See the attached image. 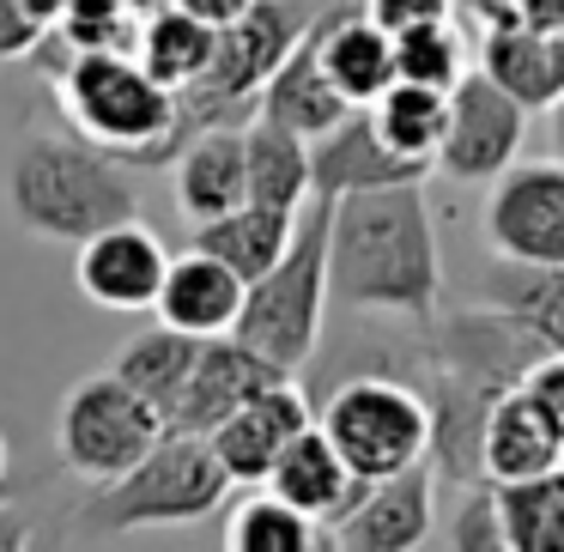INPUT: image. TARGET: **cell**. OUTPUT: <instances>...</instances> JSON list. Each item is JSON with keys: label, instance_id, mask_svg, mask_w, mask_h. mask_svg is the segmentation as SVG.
<instances>
[{"label": "cell", "instance_id": "1", "mask_svg": "<svg viewBox=\"0 0 564 552\" xmlns=\"http://www.w3.org/2000/svg\"><path fill=\"white\" fill-rule=\"evenodd\" d=\"M419 334H425L419 389L431 401V467H437V486L467 491L474 479H486L479 437H486L491 401L516 389L546 346L498 304H462L449 316L419 322Z\"/></svg>", "mask_w": 564, "mask_h": 552}, {"label": "cell", "instance_id": "2", "mask_svg": "<svg viewBox=\"0 0 564 552\" xmlns=\"http://www.w3.org/2000/svg\"><path fill=\"white\" fill-rule=\"evenodd\" d=\"M328 297L340 310H358V316H437L443 256L425 207V183L358 188V195L334 201Z\"/></svg>", "mask_w": 564, "mask_h": 552}, {"label": "cell", "instance_id": "3", "mask_svg": "<svg viewBox=\"0 0 564 552\" xmlns=\"http://www.w3.org/2000/svg\"><path fill=\"white\" fill-rule=\"evenodd\" d=\"M7 213L19 231L50 243H86L140 213L128 159L86 134H25L7 159Z\"/></svg>", "mask_w": 564, "mask_h": 552}, {"label": "cell", "instance_id": "4", "mask_svg": "<svg viewBox=\"0 0 564 552\" xmlns=\"http://www.w3.org/2000/svg\"><path fill=\"white\" fill-rule=\"evenodd\" d=\"M237 479L225 474L219 450L200 431H164L128 474L98 479L91 498L67 510V534L79 540H122L140 528H183L213 516L231 498Z\"/></svg>", "mask_w": 564, "mask_h": 552}, {"label": "cell", "instance_id": "5", "mask_svg": "<svg viewBox=\"0 0 564 552\" xmlns=\"http://www.w3.org/2000/svg\"><path fill=\"white\" fill-rule=\"evenodd\" d=\"M328 237H334V201L310 195V207L297 213V231L285 243V256L268 273L249 280L243 316H237V340L256 346L261 358H273L280 370H304L322 346V316H328Z\"/></svg>", "mask_w": 564, "mask_h": 552}, {"label": "cell", "instance_id": "6", "mask_svg": "<svg viewBox=\"0 0 564 552\" xmlns=\"http://www.w3.org/2000/svg\"><path fill=\"white\" fill-rule=\"evenodd\" d=\"M55 104L86 140L122 152L128 164H152L176 122V91L152 79L134 50H74L55 67Z\"/></svg>", "mask_w": 564, "mask_h": 552}, {"label": "cell", "instance_id": "7", "mask_svg": "<svg viewBox=\"0 0 564 552\" xmlns=\"http://www.w3.org/2000/svg\"><path fill=\"white\" fill-rule=\"evenodd\" d=\"M316 425L334 437L358 479H382L431 462V401L401 377H352L322 401Z\"/></svg>", "mask_w": 564, "mask_h": 552}, {"label": "cell", "instance_id": "8", "mask_svg": "<svg viewBox=\"0 0 564 552\" xmlns=\"http://www.w3.org/2000/svg\"><path fill=\"white\" fill-rule=\"evenodd\" d=\"M171 431V419L134 389L116 370H98V377H79L67 389L62 413H55V450H62V467L79 479H116L152 450V443Z\"/></svg>", "mask_w": 564, "mask_h": 552}, {"label": "cell", "instance_id": "9", "mask_svg": "<svg viewBox=\"0 0 564 552\" xmlns=\"http://www.w3.org/2000/svg\"><path fill=\"white\" fill-rule=\"evenodd\" d=\"M528 134V110L491 74L467 67V79L449 91V128L437 147V171L449 183H498L516 164Z\"/></svg>", "mask_w": 564, "mask_h": 552}, {"label": "cell", "instance_id": "10", "mask_svg": "<svg viewBox=\"0 0 564 552\" xmlns=\"http://www.w3.org/2000/svg\"><path fill=\"white\" fill-rule=\"evenodd\" d=\"M431 528H437V467L419 462L365 479V491L322 528V540L340 552H413L431 540Z\"/></svg>", "mask_w": 564, "mask_h": 552}, {"label": "cell", "instance_id": "11", "mask_svg": "<svg viewBox=\"0 0 564 552\" xmlns=\"http://www.w3.org/2000/svg\"><path fill=\"white\" fill-rule=\"evenodd\" d=\"M486 243H491V256L564 268V159L510 164L491 183Z\"/></svg>", "mask_w": 564, "mask_h": 552}, {"label": "cell", "instance_id": "12", "mask_svg": "<svg viewBox=\"0 0 564 552\" xmlns=\"http://www.w3.org/2000/svg\"><path fill=\"white\" fill-rule=\"evenodd\" d=\"M171 273V249L147 231L140 219H122L110 231L86 237L74 256V285L86 304L98 310H122V316H140V310L159 304V285Z\"/></svg>", "mask_w": 564, "mask_h": 552}, {"label": "cell", "instance_id": "13", "mask_svg": "<svg viewBox=\"0 0 564 552\" xmlns=\"http://www.w3.org/2000/svg\"><path fill=\"white\" fill-rule=\"evenodd\" d=\"M304 425H316L304 389H297V382H273V389L249 394L231 419H219V425L207 431V443L219 450L225 474H231L237 486H261V479L273 474V462L285 455V443Z\"/></svg>", "mask_w": 564, "mask_h": 552}, {"label": "cell", "instance_id": "14", "mask_svg": "<svg viewBox=\"0 0 564 552\" xmlns=\"http://www.w3.org/2000/svg\"><path fill=\"white\" fill-rule=\"evenodd\" d=\"M273 382H292V370L261 358L237 334H213V340H200V358H195V377H188L183 401L171 407V431H200L207 437L219 419H231L249 394L273 389Z\"/></svg>", "mask_w": 564, "mask_h": 552}, {"label": "cell", "instance_id": "15", "mask_svg": "<svg viewBox=\"0 0 564 552\" xmlns=\"http://www.w3.org/2000/svg\"><path fill=\"white\" fill-rule=\"evenodd\" d=\"M310 159H316V195L340 201V195H358V188H394V183H425L437 164L431 159H406L394 152L389 140L377 134L370 110L358 104L352 116L328 128V134L310 140Z\"/></svg>", "mask_w": 564, "mask_h": 552}, {"label": "cell", "instance_id": "16", "mask_svg": "<svg viewBox=\"0 0 564 552\" xmlns=\"http://www.w3.org/2000/svg\"><path fill=\"white\" fill-rule=\"evenodd\" d=\"M243 297H249V280L231 268V261H219L213 249L188 243V256H171V273H164V285H159L152 316L171 322V328H183V334L213 340V334L237 328Z\"/></svg>", "mask_w": 564, "mask_h": 552}, {"label": "cell", "instance_id": "17", "mask_svg": "<svg viewBox=\"0 0 564 552\" xmlns=\"http://www.w3.org/2000/svg\"><path fill=\"white\" fill-rule=\"evenodd\" d=\"M316 50L328 79L346 91V104H377L394 86V31H382L365 13V0H334L316 25Z\"/></svg>", "mask_w": 564, "mask_h": 552}, {"label": "cell", "instance_id": "18", "mask_svg": "<svg viewBox=\"0 0 564 552\" xmlns=\"http://www.w3.org/2000/svg\"><path fill=\"white\" fill-rule=\"evenodd\" d=\"M249 201V147L243 122H213L176 152V207L188 219H219Z\"/></svg>", "mask_w": 564, "mask_h": 552}, {"label": "cell", "instance_id": "19", "mask_svg": "<svg viewBox=\"0 0 564 552\" xmlns=\"http://www.w3.org/2000/svg\"><path fill=\"white\" fill-rule=\"evenodd\" d=\"M479 455H486V479L510 486V479H534L546 467L564 462V437L546 419V407L528 394V382L503 389L486 413V437H479Z\"/></svg>", "mask_w": 564, "mask_h": 552}, {"label": "cell", "instance_id": "20", "mask_svg": "<svg viewBox=\"0 0 564 552\" xmlns=\"http://www.w3.org/2000/svg\"><path fill=\"white\" fill-rule=\"evenodd\" d=\"M268 491H280L285 504H297V510H310L322 528L334 522V516L346 510V504L365 491V479L346 467V455L334 450V437L322 425H304L292 443H285V455L273 462V474L261 479Z\"/></svg>", "mask_w": 564, "mask_h": 552}, {"label": "cell", "instance_id": "21", "mask_svg": "<svg viewBox=\"0 0 564 552\" xmlns=\"http://www.w3.org/2000/svg\"><path fill=\"white\" fill-rule=\"evenodd\" d=\"M322 25V19H316ZM358 104H346V91L328 79V67H322V50H316V31H310L304 43H297L292 55H285L280 67H273V79L261 86L256 98V116H273V122L297 128V134H328L340 116H352Z\"/></svg>", "mask_w": 564, "mask_h": 552}, {"label": "cell", "instance_id": "22", "mask_svg": "<svg viewBox=\"0 0 564 552\" xmlns=\"http://www.w3.org/2000/svg\"><path fill=\"white\" fill-rule=\"evenodd\" d=\"M479 304H498L503 316L522 322L546 353H564V268L491 256L486 273H479Z\"/></svg>", "mask_w": 564, "mask_h": 552}, {"label": "cell", "instance_id": "23", "mask_svg": "<svg viewBox=\"0 0 564 552\" xmlns=\"http://www.w3.org/2000/svg\"><path fill=\"white\" fill-rule=\"evenodd\" d=\"M243 147H249V201H268V207L304 213L310 195H316L310 134L273 122V116H249V122H243Z\"/></svg>", "mask_w": 564, "mask_h": 552}, {"label": "cell", "instance_id": "24", "mask_svg": "<svg viewBox=\"0 0 564 552\" xmlns=\"http://www.w3.org/2000/svg\"><path fill=\"white\" fill-rule=\"evenodd\" d=\"M479 74L498 79L522 110H552V98L564 91L546 31L522 25V19H510V25H486V37H479Z\"/></svg>", "mask_w": 564, "mask_h": 552}, {"label": "cell", "instance_id": "25", "mask_svg": "<svg viewBox=\"0 0 564 552\" xmlns=\"http://www.w3.org/2000/svg\"><path fill=\"white\" fill-rule=\"evenodd\" d=\"M292 231H297V213L268 207V201H243V207L219 213V219H200L195 225V249H213V256L231 261L243 280H256V273H268L273 261L285 256Z\"/></svg>", "mask_w": 564, "mask_h": 552}, {"label": "cell", "instance_id": "26", "mask_svg": "<svg viewBox=\"0 0 564 552\" xmlns=\"http://www.w3.org/2000/svg\"><path fill=\"white\" fill-rule=\"evenodd\" d=\"M195 358H200V334H183V328H171V322H152V328H140L134 340L116 353L110 370L122 382H134V389L171 419V407L183 401L188 377H195Z\"/></svg>", "mask_w": 564, "mask_h": 552}, {"label": "cell", "instance_id": "27", "mask_svg": "<svg viewBox=\"0 0 564 552\" xmlns=\"http://www.w3.org/2000/svg\"><path fill=\"white\" fill-rule=\"evenodd\" d=\"M134 55L152 67V79H164L171 91H188L213 67V55H219V25L183 13V7L171 0V7H159L152 19H140Z\"/></svg>", "mask_w": 564, "mask_h": 552}, {"label": "cell", "instance_id": "28", "mask_svg": "<svg viewBox=\"0 0 564 552\" xmlns=\"http://www.w3.org/2000/svg\"><path fill=\"white\" fill-rule=\"evenodd\" d=\"M377 134L389 140L394 152L406 159H431L437 164V147H443V128H449V91L437 86H419V79H394L377 104H365Z\"/></svg>", "mask_w": 564, "mask_h": 552}, {"label": "cell", "instance_id": "29", "mask_svg": "<svg viewBox=\"0 0 564 552\" xmlns=\"http://www.w3.org/2000/svg\"><path fill=\"white\" fill-rule=\"evenodd\" d=\"M498 504L516 552H564V462L534 479L498 486Z\"/></svg>", "mask_w": 564, "mask_h": 552}, {"label": "cell", "instance_id": "30", "mask_svg": "<svg viewBox=\"0 0 564 552\" xmlns=\"http://www.w3.org/2000/svg\"><path fill=\"white\" fill-rule=\"evenodd\" d=\"M225 540H231V552H310V546H322V522L261 486L256 498H243L231 510Z\"/></svg>", "mask_w": 564, "mask_h": 552}, {"label": "cell", "instance_id": "31", "mask_svg": "<svg viewBox=\"0 0 564 552\" xmlns=\"http://www.w3.org/2000/svg\"><path fill=\"white\" fill-rule=\"evenodd\" d=\"M394 74L419 79V86L455 91L467 79V43L455 31V19H431V25L394 31Z\"/></svg>", "mask_w": 564, "mask_h": 552}, {"label": "cell", "instance_id": "32", "mask_svg": "<svg viewBox=\"0 0 564 552\" xmlns=\"http://www.w3.org/2000/svg\"><path fill=\"white\" fill-rule=\"evenodd\" d=\"M62 37H67V50H134L140 19L128 13L122 0H67Z\"/></svg>", "mask_w": 564, "mask_h": 552}, {"label": "cell", "instance_id": "33", "mask_svg": "<svg viewBox=\"0 0 564 552\" xmlns=\"http://www.w3.org/2000/svg\"><path fill=\"white\" fill-rule=\"evenodd\" d=\"M449 546H474V552H503L510 546V528H503V504H498V479H474L455 504L449 528H443Z\"/></svg>", "mask_w": 564, "mask_h": 552}, {"label": "cell", "instance_id": "34", "mask_svg": "<svg viewBox=\"0 0 564 552\" xmlns=\"http://www.w3.org/2000/svg\"><path fill=\"white\" fill-rule=\"evenodd\" d=\"M67 0H0V62L37 50L55 25H62Z\"/></svg>", "mask_w": 564, "mask_h": 552}, {"label": "cell", "instance_id": "35", "mask_svg": "<svg viewBox=\"0 0 564 552\" xmlns=\"http://www.w3.org/2000/svg\"><path fill=\"white\" fill-rule=\"evenodd\" d=\"M522 382H528V394L546 407V419L558 425V437H564V353H540Z\"/></svg>", "mask_w": 564, "mask_h": 552}, {"label": "cell", "instance_id": "36", "mask_svg": "<svg viewBox=\"0 0 564 552\" xmlns=\"http://www.w3.org/2000/svg\"><path fill=\"white\" fill-rule=\"evenodd\" d=\"M455 0H365V13L382 31H406V25H431V19H449Z\"/></svg>", "mask_w": 564, "mask_h": 552}, {"label": "cell", "instance_id": "37", "mask_svg": "<svg viewBox=\"0 0 564 552\" xmlns=\"http://www.w3.org/2000/svg\"><path fill=\"white\" fill-rule=\"evenodd\" d=\"M183 13H195V19H207V25H231V19H243L249 13V0H176Z\"/></svg>", "mask_w": 564, "mask_h": 552}, {"label": "cell", "instance_id": "38", "mask_svg": "<svg viewBox=\"0 0 564 552\" xmlns=\"http://www.w3.org/2000/svg\"><path fill=\"white\" fill-rule=\"evenodd\" d=\"M516 19H522V25H534V31H558L564 25V0H516Z\"/></svg>", "mask_w": 564, "mask_h": 552}, {"label": "cell", "instance_id": "39", "mask_svg": "<svg viewBox=\"0 0 564 552\" xmlns=\"http://www.w3.org/2000/svg\"><path fill=\"white\" fill-rule=\"evenodd\" d=\"M546 134H552V159H564V91L552 98V110H546Z\"/></svg>", "mask_w": 564, "mask_h": 552}, {"label": "cell", "instance_id": "40", "mask_svg": "<svg viewBox=\"0 0 564 552\" xmlns=\"http://www.w3.org/2000/svg\"><path fill=\"white\" fill-rule=\"evenodd\" d=\"M122 7H128V13H134V19H152V13H159V7H171V0H122Z\"/></svg>", "mask_w": 564, "mask_h": 552}, {"label": "cell", "instance_id": "41", "mask_svg": "<svg viewBox=\"0 0 564 552\" xmlns=\"http://www.w3.org/2000/svg\"><path fill=\"white\" fill-rule=\"evenodd\" d=\"M546 43H552V62H558V79H564V25H558V31H552V37H546Z\"/></svg>", "mask_w": 564, "mask_h": 552}, {"label": "cell", "instance_id": "42", "mask_svg": "<svg viewBox=\"0 0 564 552\" xmlns=\"http://www.w3.org/2000/svg\"><path fill=\"white\" fill-rule=\"evenodd\" d=\"M0 498H7V437H0Z\"/></svg>", "mask_w": 564, "mask_h": 552}]
</instances>
